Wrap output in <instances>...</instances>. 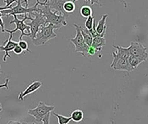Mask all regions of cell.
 Listing matches in <instances>:
<instances>
[{
  "label": "cell",
  "instance_id": "obj_6",
  "mask_svg": "<svg viewBox=\"0 0 148 124\" xmlns=\"http://www.w3.org/2000/svg\"><path fill=\"white\" fill-rule=\"evenodd\" d=\"M55 109L54 106H49L44 102H40L36 108L28 110V114L34 117L36 123H42V118L49 112H53Z\"/></svg>",
  "mask_w": 148,
  "mask_h": 124
},
{
  "label": "cell",
  "instance_id": "obj_24",
  "mask_svg": "<svg viewBox=\"0 0 148 124\" xmlns=\"http://www.w3.org/2000/svg\"><path fill=\"white\" fill-rule=\"evenodd\" d=\"M51 115V112H49V113L44 117L42 118V123L43 124H49V117Z\"/></svg>",
  "mask_w": 148,
  "mask_h": 124
},
{
  "label": "cell",
  "instance_id": "obj_21",
  "mask_svg": "<svg viewBox=\"0 0 148 124\" xmlns=\"http://www.w3.org/2000/svg\"><path fill=\"white\" fill-rule=\"evenodd\" d=\"M53 115L57 118L58 124H68L72 120L71 117H65V116H63L61 114H58V113H53Z\"/></svg>",
  "mask_w": 148,
  "mask_h": 124
},
{
  "label": "cell",
  "instance_id": "obj_29",
  "mask_svg": "<svg viewBox=\"0 0 148 124\" xmlns=\"http://www.w3.org/2000/svg\"><path fill=\"white\" fill-rule=\"evenodd\" d=\"M0 27H1V32L5 33V28H4V22L2 19V17H0Z\"/></svg>",
  "mask_w": 148,
  "mask_h": 124
},
{
  "label": "cell",
  "instance_id": "obj_12",
  "mask_svg": "<svg viewBox=\"0 0 148 124\" xmlns=\"http://www.w3.org/2000/svg\"><path fill=\"white\" fill-rule=\"evenodd\" d=\"M42 85V83L40 81H34L33 83H32L26 89V90H24L23 92L20 93L18 94V99L20 101H23L24 98L27 96L28 94H31L32 93H34L35 91H36L37 89H39Z\"/></svg>",
  "mask_w": 148,
  "mask_h": 124
},
{
  "label": "cell",
  "instance_id": "obj_17",
  "mask_svg": "<svg viewBox=\"0 0 148 124\" xmlns=\"http://www.w3.org/2000/svg\"><path fill=\"white\" fill-rule=\"evenodd\" d=\"M127 60L129 62V64L132 65V67L133 69H136L138 67V65H140L141 63L144 62L143 60H141L140 58H138L137 56H134V55H130L129 57L127 58Z\"/></svg>",
  "mask_w": 148,
  "mask_h": 124
},
{
  "label": "cell",
  "instance_id": "obj_18",
  "mask_svg": "<svg viewBox=\"0 0 148 124\" xmlns=\"http://www.w3.org/2000/svg\"><path fill=\"white\" fill-rule=\"evenodd\" d=\"M80 27V30H81V33H82V37H83V39H84V42H86V45H88L89 46H91V44H92V41H93V37H92V36L90 35L89 33H87L86 31L84 30V28L82 27H81L79 26Z\"/></svg>",
  "mask_w": 148,
  "mask_h": 124
},
{
  "label": "cell",
  "instance_id": "obj_10",
  "mask_svg": "<svg viewBox=\"0 0 148 124\" xmlns=\"http://www.w3.org/2000/svg\"><path fill=\"white\" fill-rule=\"evenodd\" d=\"M111 68L114 70H124L127 72H131L134 70L132 65L129 64L127 59H118L115 61L112 62L110 65Z\"/></svg>",
  "mask_w": 148,
  "mask_h": 124
},
{
  "label": "cell",
  "instance_id": "obj_27",
  "mask_svg": "<svg viewBox=\"0 0 148 124\" xmlns=\"http://www.w3.org/2000/svg\"><path fill=\"white\" fill-rule=\"evenodd\" d=\"M3 2H4V3H5L6 7H10V6H12V4L13 3H16L17 0H4Z\"/></svg>",
  "mask_w": 148,
  "mask_h": 124
},
{
  "label": "cell",
  "instance_id": "obj_3",
  "mask_svg": "<svg viewBox=\"0 0 148 124\" xmlns=\"http://www.w3.org/2000/svg\"><path fill=\"white\" fill-rule=\"evenodd\" d=\"M54 29L55 27L51 23L41 26L36 33V37L32 40V43L36 46H39L46 44L53 38H56L57 34L54 33Z\"/></svg>",
  "mask_w": 148,
  "mask_h": 124
},
{
  "label": "cell",
  "instance_id": "obj_26",
  "mask_svg": "<svg viewBox=\"0 0 148 124\" xmlns=\"http://www.w3.org/2000/svg\"><path fill=\"white\" fill-rule=\"evenodd\" d=\"M13 51V52H14L15 54L18 55L22 54V52H23V50H22V49H21V47H20V46H18V45H16V46H15V47L13 48V51Z\"/></svg>",
  "mask_w": 148,
  "mask_h": 124
},
{
  "label": "cell",
  "instance_id": "obj_28",
  "mask_svg": "<svg viewBox=\"0 0 148 124\" xmlns=\"http://www.w3.org/2000/svg\"><path fill=\"white\" fill-rule=\"evenodd\" d=\"M8 82H9V79L7 78L5 80V83L0 85V89H1V88H6V89H9V87H8Z\"/></svg>",
  "mask_w": 148,
  "mask_h": 124
},
{
  "label": "cell",
  "instance_id": "obj_16",
  "mask_svg": "<svg viewBox=\"0 0 148 124\" xmlns=\"http://www.w3.org/2000/svg\"><path fill=\"white\" fill-rule=\"evenodd\" d=\"M70 117L72 118V121H73L75 123H80L84 118V113H83L82 110L76 109V110H74L73 112L71 113Z\"/></svg>",
  "mask_w": 148,
  "mask_h": 124
},
{
  "label": "cell",
  "instance_id": "obj_2",
  "mask_svg": "<svg viewBox=\"0 0 148 124\" xmlns=\"http://www.w3.org/2000/svg\"><path fill=\"white\" fill-rule=\"evenodd\" d=\"M43 8H41V12L45 17V23L49 24L51 23L55 27V29L59 30L63 26L67 25L66 22V17L63 13L59 12H53L47 3H44Z\"/></svg>",
  "mask_w": 148,
  "mask_h": 124
},
{
  "label": "cell",
  "instance_id": "obj_30",
  "mask_svg": "<svg viewBox=\"0 0 148 124\" xmlns=\"http://www.w3.org/2000/svg\"><path fill=\"white\" fill-rule=\"evenodd\" d=\"M76 1H77V0H73V2H76ZM86 2H87V1H89V0H85ZM90 3H91V5H93V4H100V0H90ZM101 5V4H100Z\"/></svg>",
  "mask_w": 148,
  "mask_h": 124
},
{
  "label": "cell",
  "instance_id": "obj_1",
  "mask_svg": "<svg viewBox=\"0 0 148 124\" xmlns=\"http://www.w3.org/2000/svg\"><path fill=\"white\" fill-rule=\"evenodd\" d=\"M16 6L15 7H12L10 8H7L1 10V12L3 14V16H6L8 17L12 15H28V16L32 17L31 15H33L34 12H41V8H38V5H44V3H37L34 6H32L31 8H28V6L23 7L21 1L17 0L16 2Z\"/></svg>",
  "mask_w": 148,
  "mask_h": 124
},
{
  "label": "cell",
  "instance_id": "obj_20",
  "mask_svg": "<svg viewBox=\"0 0 148 124\" xmlns=\"http://www.w3.org/2000/svg\"><path fill=\"white\" fill-rule=\"evenodd\" d=\"M92 8L90 6L84 5L82 6L80 9V13L83 17H88L92 16Z\"/></svg>",
  "mask_w": 148,
  "mask_h": 124
},
{
  "label": "cell",
  "instance_id": "obj_8",
  "mask_svg": "<svg viewBox=\"0 0 148 124\" xmlns=\"http://www.w3.org/2000/svg\"><path fill=\"white\" fill-rule=\"evenodd\" d=\"M128 50L130 55L137 56L141 60H143V61H146L148 58L147 48L139 42H132L130 44V46L128 47Z\"/></svg>",
  "mask_w": 148,
  "mask_h": 124
},
{
  "label": "cell",
  "instance_id": "obj_9",
  "mask_svg": "<svg viewBox=\"0 0 148 124\" xmlns=\"http://www.w3.org/2000/svg\"><path fill=\"white\" fill-rule=\"evenodd\" d=\"M10 37L9 38L3 42V45H0V51H4L5 52V55L3 58V60L6 62L7 61V59L8 58H10L11 55H9V51H13V48L16 46V45L18 44V42H13L12 41V33H9Z\"/></svg>",
  "mask_w": 148,
  "mask_h": 124
},
{
  "label": "cell",
  "instance_id": "obj_11",
  "mask_svg": "<svg viewBox=\"0 0 148 124\" xmlns=\"http://www.w3.org/2000/svg\"><path fill=\"white\" fill-rule=\"evenodd\" d=\"M67 1H69V0H49L44 3H47L48 5L49 6L50 9L53 12H59L63 13L64 16L68 17L69 14L67 12H65L64 9V3Z\"/></svg>",
  "mask_w": 148,
  "mask_h": 124
},
{
  "label": "cell",
  "instance_id": "obj_31",
  "mask_svg": "<svg viewBox=\"0 0 148 124\" xmlns=\"http://www.w3.org/2000/svg\"><path fill=\"white\" fill-rule=\"evenodd\" d=\"M36 2L37 3H41L40 0H37ZM21 3H26V6H28V0H23V1H21Z\"/></svg>",
  "mask_w": 148,
  "mask_h": 124
},
{
  "label": "cell",
  "instance_id": "obj_34",
  "mask_svg": "<svg viewBox=\"0 0 148 124\" xmlns=\"http://www.w3.org/2000/svg\"><path fill=\"white\" fill-rule=\"evenodd\" d=\"M47 1H49V0H45V1H44V2H45H45H47Z\"/></svg>",
  "mask_w": 148,
  "mask_h": 124
},
{
  "label": "cell",
  "instance_id": "obj_19",
  "mask_svg": "<svg viewBox=\"0 0 148 124\" xmlns=\"http://www.w3.org/2000/svg\"><path fill=\"white\" fill-rule=\"evenodd\" d=\"M75 8H76L75 3H74L73 1H72V0H69L64 3V9L65 12H67L68 14L73 13L75 11Z\"/></svg>",
  "mask_w": 148,
  "mask_h": 124
},
{
  "label": "cell",
  "instance_id": "obj_5",
  "mask_svg": "<svg viewBox=\"0 0 148 124\" xmlns=\"http://www.w3.org/2000/svg\"><path fill=\"white\" fill-rule=\"evenodd\" d=\"M73 26L76 27L77 34H76L75 37L70 39V42L74 44L76 53H81V55L83 56H87V51L89 49V46L86 45L84 42V39H83V37H82L81 30H80L79 25H77L76 23H74Z\"/></svg>",
  "mask_w": 148,
  "mask_h": 124
},
{
  "label": "cell",
  "instance_id": "obj_7",
  "mask_svg": "<svg viewBox=\"0 0 148 124\" xmlns=\"http://www.w3.org/2000/svg\"><path fill=\"white\" fill-rule=\"evenodd\" d=\"M33 15L35 16V17H33L32 22L27 23V25L30 27V31H31V37H30L32 38V40L36 37V35L38 33L40 27L43 25H46L45 17H44L42 12H34Z\"/></svg>",
  "mask_w": 148,
  "mask_h": 124
},
{
  "label": "cell",
  "instance_id": "obj_23",
  "mask_svg": "<svg viewBox=\"0 0 148 124\" xmlns=\"http://www.w3.org/2000/svg\"><path fill=\"white\" fill-rule=\"evenodd\" d=\"M17 45H18L23 51H27V52H29V53H32V51H31V50L29 49V47H28V44H27V42L26 41H23L22 39H21V40H19Z\"/></svg>",
  "mask_w": 148,
  "mask_h": 124
},
{
  "label": "cell",
  "instance_id": "obj_32",
  "mask_svg": "<svg viewBox=\"0 0 148 124\" xmlns=\"http://www.w3.org/2000/svg\"><path fill=\"white\" fill-rule=\"evenodd\" d=\"M2 111H3V108H2V105L0 103V112H2Z\"/></svg>",
  "mask_w": 148,
  "mask_h": 124
},
{
  "label": "cell",
  "instance_id": "obj_4",
  "mask_svg": "<svg viewBox=\"0 0 148 124\" xmlns=\"http://www.w3.org/2000/svg\"><path fill=\"white\" fill-rule=\"evenodd\" d=\"M13 16V20L12 21H11L9 23L10 24H15V26H16V28L14 29V30H12V31H10V30H7L5 29V33H16V31H20L21 32V36H20V37H19V40H21L22 37L25 36V37H31V31H30V27L27 25V23H26V21L27 20H31L32 21V19H33V17H32L28 16V15H25V17H23V19H18L17 18V17L16 15H12Z\"/></svg>",
  "mask_w": 148,
  "mask_h": 124
},
{
  "label": "cell",
  "instance_id": "obj_15",
  "mask_svg": "<svg viewBox=\"0 0 148 124\" xmlns=\"http://www.w3.org/2000/svg\"><path fill=\"white\" fill-rule=\"evenodd\" d=\"M106 42L105 37H95L93 38L91 46H93L96 50V51H101L102 50V47L106 46Z\"/></svg>",
  "mask_w": 148,
  "mask_h": 124
},
{
  "label": "cell",
  "instance_id": "obj_22",
  "mask_svg": "<svg viewBox=\"0 0 148 124\" xmlns=\"http://www.w3.org/2000/svg\"><path fill=\"white\" fill-rule=\"evenodd\" d=\"M95 22V17L93 16H90L87 17L86 21L85 22V27L87 29V30H90L92 28L93 26V23Z\"/></svg>",
  "mask_w": 148,
  "mask_h": 124
},
{
  "label": "cell",
  "instance_id": "obj_33",
  "mask_svg": "<svg viewBox=\"0 0 148 124\" xmlns=\"http://www.w3.org/2000/svg\"><path fill=\"white\" fill-rule=\"evenodd\" d=\"M0 74H2V71H1V65H0Z\"/></svg>",
  "mask_w": 148,
  "mask_h": 124
},
{
  "label": "cell",
  "instance_id": "obj_13",
  "mask_svg": "<svg viewBox=\"0 0 148 124\" xmlns=\"http://www.w3.org/2000/svg\"><path fill=\"white\" fill-rule=\"evenodd\" d=\"M114 48L116 49L117 52H113V61H115L116 60L118 59H127L130 55V52H129V50H128V47L127 48H123V47H121L119 46H115L114 45L113 46Z\"/></svg>",
  "mask_w": 148,
  "mask_h": 124
},
{
  "label": "cell",
  "instance_id": "obj_14",
  "mask_svg": "<svg viewBox=\"0 0 148 124\" xmlns=\"http://www.w3.org/2000/svg\"><path fill=\"white\" fill-rule=\"evenodd\" d=\"M107 17H108L107 14L103 15L101 20L98 22L97 25H96V32H97V34H98V37H105V34L106 33V28H107V27L106 26Z\"/></svg>",
  "mask_w": 148,
  "mask_h": 124
},
{
  "label": "cell",
  "instance_id": "obj_25",
  "mask_svg": "<svg viewBox=\"0 0 148 124\" xmlns=\"http://www.w3.org/2000/svg\"><path fill=\"white\" fill-rule=\"evenodd\" d=\"M96 52V50H95L93 46H89V49H88V51H87V56L88 57H90V56H93L95 54Z\"/></svg>",
  "mask_w": 148,
  "mask_h": 124
}]
</instances>
